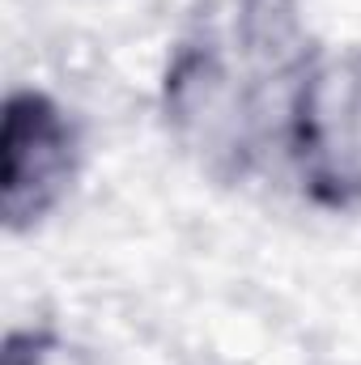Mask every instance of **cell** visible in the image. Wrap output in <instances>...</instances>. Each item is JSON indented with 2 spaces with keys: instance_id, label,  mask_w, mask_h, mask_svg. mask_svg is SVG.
<instances>
[{
  "instance_id": "cell-1",
  "label": "cell",
  "mask_w": 361,
  "mask_h": 365,
  "mask_svg": "<svg viewBox=\"0 0 361 365\" xmlns=\"http://www.w3.org/2000/svg\"><path fill=\"white\" fill-rule=\"evenodd\" d=\"M289 140L306 191L327 208L361 200V51L323 56L293 93Z\"/></svg>"
},
{
  "instance_id": "cell-2",
  "label": "cell",
  "mask_w": 361,
  "mask_h": 365,
  "mask_svg": "<svg viewBox=\"0 0 361 365\" xmlns=\"http://www.w3.org/2000/svg\"><path fill=\"white\" fill-rule=\"evenodd\" d=\"M77 170V132L64 110L34 90H17L4 102L0 128V208L4 225L30 230L43 221Z\"/></svg>"
},
{
  "instance_id": "cell-3",
  "label": "cell",
  "mask_w": 361,
  "mask_h": 365,
  "mask_svg": "<svg viewBox=\"0 0 361 365\" xmlns=\"http://www.w3.org/2000/svg\"><path fill=\"white\" fill-rule=\"evenodd\" d=\"M166 110L187 140L208 153H234L238 98L213 51H183L166 77Z\"/></svg>"
},
{
  "instance_id": "cell-4",
  "label": "cell",
  "mask_w": 361,
  "mask_h": 365,
  "mask_svg": "<svg viewBox=\"0 0 361 365\" xmlns=\"http://www.w3.org/2000/svg\"><path fill=\"white\" fill-rule=\"evenodd\" d=\"M243 38L251 56H280L293 38V0H243Z\"/></svg>"
},
{
  "instance_id": "cell-5",
  "label": "cell",
  "mask_w": 361,
  "mask_h": 365,
  "mask_svg": "<svg viewBox=\"0 0 361 365\" xmlns=\"http://www.w3.org/2000/svg\"><path fill=\"white\" fill-rule=\"evenodd\" d=\"M4 365H90L77 349L56 340L51 331H13L4 344Z\"/></svg>"
}]
</instances>
